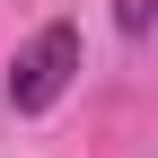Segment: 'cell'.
I'll list each match as a JSON object with an SVG mask.
<instances>
[{"instance_id": "1", "label": "cell", "mask_w": 158, "mask_h": 158, "mask_svg": "<svg viewBox=\"0 0 158 158\" xmlns=\"http://www.w3.org/2000/svg\"><path fill=\"white\" fill-rule=\"evenodd\" d=\"M79 79V27H35V44L18 53V70H9V106L18 114H44V106H62V88Z\"/></svg>"}, {"instance_id": "2", "label": "cell", "mask_w": 158, "mask_h": 158, "mask_svg": "<svg viewBox=\"0 0 158 158\" xmlns=\"http://www.w3.org/2000/svg\"><path fill=\"white\" fill-rule=\"evenodd\" d=\"M149 18H158V0H114V27L123 35H149Z\"/></svg>"}]
</instances>
